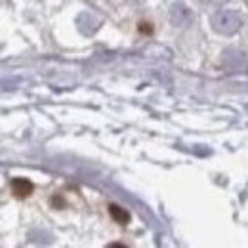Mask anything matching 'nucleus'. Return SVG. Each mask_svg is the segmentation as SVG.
Masks as SVG:
<instances>
[{
	"label": "nucleus",
	"mask_w": 248,
	"mask_h": 248,
	"mask_svg": "<svg viewBox=\"0 0 248 248\" xmlns=\"http://www.w3.org/2000/svg\"><path fill=\"white\" fill-rule=\"evenodd\" d=\"M210 23H212L214 31L219 32V34H227V36L235 34L243 25L241 16L235 10H217L216 14H212Z\"/></svg>",
	"instance_id": "nucleus-1"
},
{
	"label": "nucleus",
	"mask_w": 248,
	"mask_h": 248,
	"mask_svg": "<svg viewBox=\"0 0 248 248\" xmlns=\"http://www.w3.org/2000/svg\"><path fill=\"white\" fill-rule=\"evenodd\" d=\"M170 21H172L174 25L184 27V25H189V23L193 21V14H191V10L187 8L186 4L178 2V4H174L172 10H170Z\"/></svg>",
	"instance_id": "nucleus-2"
},
{
	"label": "nucleus",
	"mask_w": 248,
	"mask_h": 248,
	"mask_svg": "<svg viewBox=\"0 0 248 248\" xmlns=\"http://www.w3.org/2000/svg\"><path fill=\"white\" fill-rule=\"evenodd\" d=\"M10 187H12V191H14V195H16L17 199L29 197L32 193V189H34V186H32L29 180H25V178H14Z\"/></svg>",
	"instance_id": "nucleus-3"
},
{
	"label": "nucleus",
	"mask_w": 248,
	"mask_h": 248,
	"mask_svg": "<svg viewBox=\"0 0 248 248\" xmlns=\"http://www.w3.org/2000/svg\"><path fill=\"white\" fill-rule=\"evenodd\" d=\"M109 210H111V216L117 219V223H121V225H126V223H128V219H130V212H128V210H124L123 206H119V204H111V206H109Z\"/></svg>",
	"instance_id": "nucleus-4"
},
{
	"label": "nucleus",
	"mask_w": 248,
	"mask_h": 248,
	"mask_svg": "<svg viewBox=\"0 0 248 248\" xmlns=\"http://www.w3.org/2000/svg\"><path fill=\"white\" fill-rule=\"evenodd\" d=\"M202 8H219V6H223L227 0H197Z\"/></svg>",
	"instance_id": "nucleus-5"
},
{
	"label": "nucleus",
	"mask_w": 248,
	"mask_h": 248,
	"mask_svg": "<svg viewBox=\"0 0 248 248\" xmlns=\"http://www.w3.org/2000/svg\"><path fill=\"white\" fill-rule=\"evenodd\" d=\"M247 4H248V0H247Z\"/></svg>",
	"instance_id": "nucleus-6"
}]
</instances>
